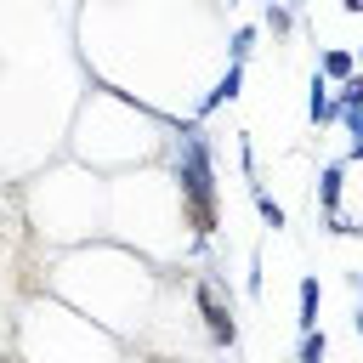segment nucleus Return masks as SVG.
I'll return each instance as SVG.
<instances>
[{
    "label": "nucleus",
    "instance_id": "obj_1",
    "mask_svg": "<svg viewBox=\"0 0 363 363\" xmlns=\"http://www.w3.org/2000/svg\"><path fill=\"white\" fill-rule=\"evenodd\" d=\"M153 284L159 272L119 250V244H79V250H57L51 255V272H45V295L62 301L68 312L91 318L96 329H108L113 340L136 323H147L153 312Z\"/></svg>",
    "mask_w": 363,
    "mask_h": 363
},
{
    "label": "nucleus",
    "instance_id": "obj_2",
    "mask_svg": "<svg viewBox=\"0 0 363 363\" xmlns=\"http://www.w3.org/2000/svg\"><path fill=\"white\" fill-rule=\"evenodd\" d=\"M182 113H153L136 96L91 79V96L79 102V113L68 125L74 164L96 170L102 182L130 176V170H153V159H164V142H170V125Z\"/></svg>",
    "mask_w": 363,
    "mask_h": 363
},
{
    "label": "nucleus",
    "instance_id": "obj_3",
    "mask_svg": "<svg viewBox=\"0 0 363 363\" xmlns=\"http://www.w3.org/2000/svg\"><path fill=\"white\" fill-rule=\"evenodd\" d=\"M164 176L182 199V233H187V255H204L227 216H221V170H216V136L193 119H176L170 125V142H164Z\"/></svg>",
    "mask_w": 363,
    "mask_h": 363
},
{
    "label": "nucleus",
    "instance_id": "obj_4",
    "mask_svg": "<svg viewBox=\"0 0 363 363\" xmlns=\"http://www.w3.org/2000/svg\"><path fill=\"white\" fill-rule=\"evenodd\" d=\"M28 216H34L40 238H51L57 250H79L108 233V182L74 159L51 164L28 187Z\"/></svg>",
    "mask_w": 363,
    "mask_h": 363
},
{
    "label": "nucleus",
    "instance_id": "obj_5",
    "mask_svg": "<svg viewBox=\"0 0 363 363\" xmlns=\"http://www.w3.org/2000/svg\"><path fill=\"white\" fill-rule=\"evenodd\" d=\"M17 340H23L17 363H113V357H119V340H113L108 329H96L91 318L68 312V306L51 301V295L23 318Z\"/></svg>",
    "mask_w": 363,
    "mask_h": 363
},
{
    "label": "nucleus",
    "instance_id": "obj_6",
    "mask_svg": "<svg viewBox=\"0 0 363 363\" xmlns=\"http://www.w3.org/2000/svg\"><path fill=\"white\" fill-rule=\"evenodd\" d=\"M193 312H199V329L216 352H238L244 329H238V306H233V284L221 272H193Z\"/></svg>",
    "mask_w": 363,
    "mask_h": 363
},
{
    "label": "nucleus",
    "instance_id": "obj_7",
    "mask_svg": "<svg viewBox=\"0 0 363 363\" xmlns=\"http://www.w3.org/2000/svg\"><path fill=\"white\" fill-rule=\"evenodd\" d=\"M238 91H244V68H238V62H221V74L199 91V102H193V113H187V119H193V125L216 119L221 108H233V102H238Z\"/></svg>",
    "mask_w": 363,
    "mask_h": 363
},
{
    "label": "nucleus",
    "instance_id": "obj_8",
    "mask_svg": "<svg viewBox=\"0 0 363 363\" xmlns=\"http://www.w3.org/2000/svg\"><path fill=\"white\" fill-rule=\"evenodd\" d=\"M306 125H312V130H335V125H340V113H335V85L318 79V74H306Z\"/></svg>",
    "mask_w": 363,
    "mask_h": 363
},
{
    "label": "nucleus",
    "instance_id": "obj_9",
    "mask_svg": "<svg viewBox=\"0 0 363 363\" xmlns=\"http://www.w3.org/2000/svg\"><path fill=\"white\" fill-rule=\"evenodd\" d=\"M340 193H346V159H329V164H318L312 204L323 210V221H329V216H340Z\"/></svg>",
    "mask_w": 363,
    "mask_h": 363
},
{
    "label": "nucleus",
    "instance_id": "obj_10",
    "mask_svg": "<svg viewBox=\"0 0 363 363\" xmlns=\"http://www.w3.org/2000/svg\"><path fill=\"white\" fill-rule=\"evenodd\" d=\"M312 74H318V79H329V85H346V79L357 74V57H352V45H318V62H312Z\"/></svg>",
    "mask_w": 363,
    "mask_h": 363
},
{
    "label": "nucleus",
    "instance_id": "obj_11",
    "mask_svg": "<svg viewBox=\"0 0 363 363\" xmlns=\"http://www.w3.org/2000/svg\"><path fill=\"white\" fill-rule=\"evenodd\" d=\"M318 312H323V284H318V272H301V284H295V329L301 335L318 329Z\"/></svg>",
    "mask_w": 363,
    "mask_h": 363
},
{
    "label": "nucleus",
    "instance_id": "obj_12",
    "mask_svg": "<svg viewBox=\"0 0 363 363\" xmlns=\"http://www.w3.org/2000/svg\"><path fill=\"white\" fill-rule=\"evenodd\" d=\"M255 45H261V23H238V28L227 34V57H221V62H238V68H250Z\"/></svg>",
    "mask_w": 363,
    "mask_h": 363
},
{
    "label": "nucleus",
    "instance_id": "obj_13",
    "mask_svg": "<svg viewBox=\"0 0 363 363\" xmlns=\"http://www.w3.org/2000/svg\"><path fill=\"white\" fill-rule=\"evenodd\" d=\"M244 193H250V204H255V216L267 221V233H284V227H289V216H284V204H278V199L267 193V182H250Z\"/></svg>",
    "mask_w": 363,
    "mask_h": 363
},
{
    "label": "nucleus",
    "instance_id": "obj_14",
    "mask_svg": "<svg viewBox=\"0 0 363 363\" xmlns=\"http://www.w3.org/2000/svg\"><path fill=\"white\" fill-rule=\"evenodd\" d=\"M295 23H301V11H295V6H278V0H272V6L261 11V28H267L272 40H289V34H295Z\"/></svg>",
    "mask_w": 363,
    "mask_h": 363
},
{
    "label": "nucleus",
    "instance_id": "obj_15",
    "mask_svg": "<svg viewBox=\"0 0 363 363\" xmlns=\"http://www.w3.org/2000/svg\"><path fill=\"white\" fill-rule=\"evenodd\" d=\"M295 363H329V335H323V323L295 340Z\"/></svg>",
    "mask_w": 363,
    "mask_h": 363
},
{
    "label": "nucleus",
    "instance_id": "obj_16",
    "mask_svg": "<svg viewBox=\"0 0 363 363\" xmlns=\"http://www.w3.org/2000/svg\"><path fill=\"white\" fill-rule=\"evenodd\" d=\"M244 295H250V301H261V295H267V250H261V244L250 250V267H244Z\"/></svg>",
    "mask_w": 363,
    "mask_h": 363
},
{
    "label": "nucleus",
    "instance_id": "obj_17",
    "mask_svg": "<svg viewBox=\"0 0 363 363\" xmlns=\"http://www.w3.org/2000/svg\"><path fill=\"white\" fill-rule=\"evenodd\" d=\"M340 130H346V159H363V108L340 113Z\"/></svg>",
    "mask_w": 363,
    "mask_h": 363
},
{
    "label": "nucleus",
    "instance_id": "obj_18",
    "mask_svg": "<svg viewBox=\"0 0 363 363\" xmlns=\"http://www.w3.org/2000/svg\"><path fill=\"white\" fill-rule=\"evenodd\" d=\"M352 329H357V340H363V301L352 306Z\"/></svg>",
    "mask_w": 363,
    "mask_h": 363
},
{
    "label": "nucleus",
    "instance_id": "obj_19",
    "mask_svg": "<svg viewBox=\"0 0 363 363\" xmlns=\"http://www.w3.org/2000/svg\"><path fill=\"white\" fill-rule=\"evenodd\" d=\"M352 57H357V68H363V40H357V45H352Z\"/></svg>",
    "mask_w": 363,
    "mask_h": 363
}]
</instances>
